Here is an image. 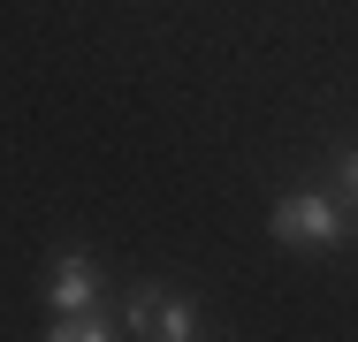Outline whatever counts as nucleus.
Wrapping results in <instances>:
<instances>
[{"mask_svg":"<svg viewBox=\"0 0 358 342\" xmlns=\"http://www.w3.org/2000/svg\"><path fill=\"white\" fill-rule=\"evenodd\" d=\"M267 228H275V244H305V251H336V244L351 236V205L336 198V191H289V198H275Z\"/></svg>","mask_w":358,"mask_h":342,"instance_id":"obj_1","label":"nucleus"},{"mask_svg":"<svg viewBox=\"0 0 358 342\" xmlns=\"http://www.w3.org/2000/svg\"><path fill=\"white\" fill-rule=\"evenodd\" d=\"M54 342H107L115 327H107V312L99 304H84V312H54V327H46Z\"/></svg>","mask_w":358,"mask_h":342,"instance_id":"obj_4","label":"nucleus"},{"mask_svg":"<svg viewBox=\"0 0 358 342\" xmlns=\"http://www.w3.org/2000/svg\"><path fill=\"white\" fill-rule=\"evenodd\" d=\"M122 327L130 335H152V342H191L199 335V312L183 304V297H168V289H130V304H122Z\"/></svg>","mask_w":358,"mask_h":342,"instance_id":"obj_2","label":"nucleus"},{"mask_svg":"<svg viewBox=\"0 0 358 342\" xmlns=\"http://www.w3.org/2000/svg\"><path fill=\"white\" fill-rule=\"evenodd\" d=\"M46 304H54V312H84V304H99V267H92L84 251H62L54 274H46Z\"/></svg>","mask_w":358,"mask_h":342,"instance_id":"obj_3","label":"nucleus"},{"mask_svg":"<svg viewBox=\"0 0 358 342\" xmlns=\"http://www.w3.org/2000/svg\"><path fill=\"white\" fill-rule=\"evenodd\" d=\"M328 191H336V198L358 213V144H343V152L328 160Z\"/></svg>","mask_w":358,"mask_h":342,"instance_id":"obj_5","label":"nucleus"}]
</instances>
